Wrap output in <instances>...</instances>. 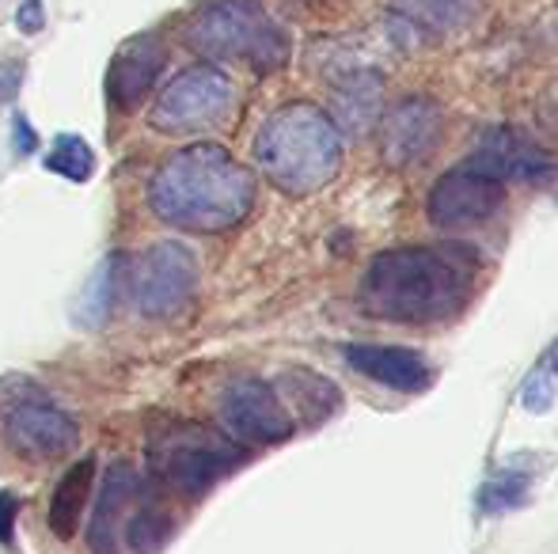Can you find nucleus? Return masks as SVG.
Returning <instances> with one entry per match:
<instances>
[{
    "mask_svg": "<svg viewBox=\"0 0 558 554\" xmlns=\"http://www.w3.org/2000/svg\"><path fill=\"white\" fill-rule=\"evenodd\" d=\"M0 436L23 459H61L76 448L81 426L38 384L4 377L0 380Z\"/></svg>",
    "mask_w": 558,
    "mask_h": 554,
    "instance_id": "obj_6",
    "label": "nucleus"
},
{
    "mask_svg": "<svg viewBox=\"0 0 558 554\" xmlns=\"http://www.w3.org/2000/svg\"><path fill=\"white\" fill-rule=\"evenodd\" d=\"M12 130H15V148H20V156L35 152V145H38V134H35V130L27 126V119H20V114H15Z\"/></svg>",
    "mask_w": 558,
    "mask_h": 554,
    "instance_id": "obj_27",
    "label": "nucleus"
},
{
    "mask_svg": "<svg viewBox=\"0 0 558 554\" xmlns=\"http://www.w3.org/2000/svg\"><path fill=\"white\" fill-rule=\"evenodd\" d=\"M441 126L445 114L434 99H403L396 103L388 114H384V160L391 168H411V163H422L441 140Z\"/></svg>",
    "mask_w": 558,
    "mask_h": 554,
    "instance_id": "obj_11",
    "label": "nucleus"
},
{
    "mask_svg": "<svg viewBox=\"0 0 558 554\" xmlns=\"http://www.w3.org/2000/svg\"><path fill=\"white\" fill-rule=\"evenodd\" d=\"M15 517H20V497L0 494V543L15 540Z\"/></svg>",
    "mask_w": 558,
    "mask_h": 554,
    "instance_id": "obj_25",
    "label": "nucleus"
},
{
    "mask_svg": "<svg viewBox=\"0 0 558 554\" xmlns=\"http://www.w3.org/2000/svg\"><path fill=\"white\" fill-rule=\"evenodd\" d=\"M141 494L137 471H133L125 459L107 467L104 487L96 497V517H92V547L99 554H114L118 540H122V525H125V509L133 505V497Z\"/></svg>",
    "mask_w": 558,
    "mask_h": 554,
    "instance_id": "obj_15",
    "label": "nucleus"
},
{
    "mask_svg": "<svg viewBox=\"0 0 558 554\" xmlns=\"http://www.w3.org/2000/svg\"><path fill=\"white\" fill-rule=\"evenodd\" d=\"M186 42L214 61H243L255 73L286 65L289 38L255 0H209L186 27Z\"/></svg>",
    "mask_w": 558,
    "mask_h": 554,
    "instance_id": "obj_4",
    "label": "nucleus"
},
{
    "mask_svg": "<svg viewBox=\"0 0 558 554\" xmlns=\"http://www.w3.org/2000/svg\"><path fill=\"white\" fill-rule=\"evenodd\" d=\"M217 415L232 441L243 444H281L293 436V415L281 403L278 387L258 377H235L217 399Z\"/></svg>",
    "mask_w": 558,
    "mask_h": 554,
    "instance_id": "obj_9",
    "label": "nucleus"
},
{
    "mask_svg": "<svg viewBox=\"0 0 558 554\" xmlns=\"http://www.w3.org/2000/svg\"><path fill=\"white\" fill-rule=\"evenodd\" d=\"M20 81H23V61H8V69L0 65V99H12Z\"/></svg>",
    "mask_w": 558,
    "mask_h": 554,
    "instance_id": "obj_26",
    "label": "nucleus"
},
{
    "mask_svg": "<svg viewBox=\"0 0 558 554\" xmlns=\"http://www.w3.org/2000/svg\"><path fill=\"white\" fill-rule=\"evenodd\" d=\"M15 27H20L23 35H38V30L46 27V8H43V0H23L20 12H15Z\"/></svg>",
    "mask_w": 558,
    "mask_h": 554,
    "instance_id": "obj_24",
    "label": "nucleus"
},
{
    "mask_svg": "<svg viewBox=\"0 0 558 554\" xmlns=\"http://www.w3.org/2000/svg\"><path fill=\"white\" fill-rule=\"evenodd\" d=\"M125 274H130V259H122V255H111V259L99 262L88 288L76 300V319L84 327H104L114 316L118 300L125 296Z\"/></svg>",
    "mask_w": 558,
    "mask_h": 554,
    "instance_id": "obj_17",
    "label": "nucleus"
},
{
    "mask_svg": "<svg viewBox=\"0 0 558 554\" xmlns=\"http://www.w3.org/2000/svg\"><path fill=\"white\" fill-rule=\"evenodd\" d=\"M125 285L133 293L141 316L148 319H168L191 304L194 288H198V262L194 251L175 239H160V244L145 247L137 259L130 262Z\"/></svg>",
    "mask_w": 558,
    "mask_h": 554,
    "instance_id": "obj_8",
    "label": "nucleus"
},
{
    "mask_svg": "<svg viewBox=\"0 0 558 554\" xmlns=\"http://www.w3.org/2000/svg\"><path fill=\"white\" fill-rule=\"evenodd\" d=\"M235 107V84L228 81L221 69L214 65H194L183 69L168 88L156 96L153 103V130L168 137L183 134H202V130H214L232 114Z\"/></svg>",
    "mask_w": 558,
    "mask_h": 554,
    "instance_id": "obj_7",
    "label": "nucleus"
},
{
    "mask_svg": "<svg viewBox=\"0 0 558 554\" xmlns=\"http://www.w3.org/2000/svg\"><path fill=\"white\" fill-rule=\"evenodd\" d=\"M335 111H338V122L353 134L368 126L380 111V76L376 73H357L353 81H345L335 96Z\"/></svg>",
    "mask_w": 558,
    "mask_h": 554,
    "instance_id": "obj_19",
    "label": "nucleus"
},
{
    "mask_svg": "<svg viewBox=\"0 0 558 554\" xmlns=\"http://www.w3.org/2000/svg\"><path fill=\"white\" fill-rule=\"evenodd\" d=\"M558 399V346L547 349L544 357L536 361V369L529 372L521 387V407L529 415H547Z\"/></svg>",
    "mask_w": 558,
    "mask_h": 554,
    "instance_id": "obj_21",
    "label": "nucleus"
},
{
    "mask_svg": "<svg viewBox=\"0 0 558 554\" xmlns=\"http://www.w3.org/2000/svg\"><path fill=\"white\" fill-rule=\"evenodd\" d=\"M399 12L407 15V23L429 30V35H445L460 23L463 0H399Z\"/></svg>",
    "mask_w": 558,
    "mask_h": 554,
    "instance_id": "obj_22",
    "label": "nucleus"
},
{
    "mask_svg": "<svg viewBox=\"0 0 558 554\" xmlns=\"http://www.w3.org/2000/svg\"><path fill=\"white\" fill-rule=\"evenodd\" d=\"M171 535H175V517L156 502L137 505L122 525V540L133 554H160Z\"/></svg>",
    "mask_w": 558,
    "mask_h": 554,
    "instance_id": "obj_18",
    "label": "nucleus"
},
{
    "mask_svg": "<svg viewBox=\"0 0 558 554\" xmlns=\"http://www.w3.org/2000/svg\"><path fill=\"white\" fill-rule=\"evenodd\" d=\"M148 459L153 471L171 490L186 497H202L228 471L243 464V448L232 436H221L194 421H168L148 436Z\"/></svg>",
    "mask_w": 558,
    "mask_h": 554,
    "instance_id": "obj_5",
    "label": "nucleus"
},
{
    "mask_svg": "<svg viewBox=\"0 0 558 554\" xmlns=\"http://www.w3.org/2000/svg\"><path fill=\"white\" fill-rule=\"evenodd\" d=\"M501 206H506V183L468 163V168H452L437 178L426 213L441 232H463L486 224Z\"/></svg>",
    "mask_w": 558,
    "mask_h": 554,
    "instance_id": "obj_10",
    "label": "nucleus"
},
{
    "mask_svg": "<svg viewBox=\"0 0 558 554\" xmlns=\"http://www.w3.org/2000/svg\"><path fill=\"white\" fill-rule=\"evenodd\" d=\"M168 50L156 35H137L125 46H118L111 69H107V103L114 111H133L148 99L163 73Z\"/></svg>",
    "mask_w": 558,
    "mask_h": 554,
    "instance_id": "obj_12",
    "label": "nucleus"
},
{
    "mask_svg": "<svg viewBox=\"0 0 558 554\" xmlns=\"http://www.w3.org/2000/svg\"><path fill=\"white\" fill-rule=\"evenodd\" d=\"M148 206L183 232H228L255 206V175L225 145L198 140L156 168Z\"/></svg>",
    "mask_w": 558,
    "mask_h": 554,
    "instance_id": "obj_1",
    "label": "nucleus"
},
{
    "mask_svg": "<svg viewBox=\"0 0 558 554\" xmlns=\"http://www.w3.org/2000/svg\"><path fill=\"white\" fill-rule=\"evenodd\" d=\"M524 494H529V479H524V475H517V471L498 475V479H490L483 490H478V509L483 513L517 509V505L524 502Z\"/></svg>",
    "mask_w": 558,
    "mask_h": 554,
    "instance_id": "obj_23",
    "label": "nucleus"
},
{
    "mask_svg": "<svg viewBox=\"0 0 558 554\" xmlns=\"http://www.w3.org/2000/svg\"><path fill=\"white\" fill-rule=\"evenodd\" d=\"M255 163L278 190L308 198L342 168V130L316 103H286L258 130Z\"/></svg>",
    "mask_w": 558,
    "mask_h": 554,
    "instance_id": "obj_3",
    "label": "nucleus"
},
{
    "mask_svg": "<svg viewBox=\"0 0 558 554\" xmlns=\"http://www.w3.org/2000/svg\"><path fill=\"white\" fill-rule=\"evenodd\" d=\"M92 490H96V459H76L73 467H65V475L58 479L50 497V532L58 540H73L81 528L84 513H88Z\"/></svg>",
    "mask_w": 558,
    "mask_h": 554,
    "instance_id": "obj_16",
    "label": "nucleus"
},
{
    "mask_svg": "<svg viewBox=\"0 0 558 554\" xmlns=\"http://www.w3.org/2000/svg\"><path fill=\"white\" fill-rule=\"evenodd\" d=\"M342 354L361 377H368L373 384L391 387V392L411 395V392H426L434 384L429 361L407 346H373V342H365V346H345Z\"/></svg>",
    "mask_w": 558,
    "mask_h": 554,
    "instance_id": "obj_13",
    "label": "nucleus"
},
{
    "mask_svg": "<svg viewBox=\"0 0 558 554\" xmlns=\"http://www.w3.org/2000/svg\"><path fill=\"white\" fill-rule=\"evenodd\" d=\"M475 274V255L463 247H396L365 270L361 304L388 323H437L471 300Z\"/></svg>",
    "mask_w": 558,
    "mask_h": 554,
    "instance_id": "obj_2",
    "label": "nucleus"
},
{
    "mask_svg": "<svg viewBox=\"0 0 558 554\" xmlns=\"http://www.w3.org/2000/svg\"><path fill=\"white\" fill-rule=\"evenodd\" d=\"M475 168H483L486 175L494 178H521V183H532V178H547L551 175V156L521 134V130H490L483 140H478L475 156H471Z\"/></svg>",
    "mask_w": 558,
    "mask_h": 554,
    "instance_id": "obj_14",
    "label": "nucleus"
},
{
    "mask_svg": "<svg viewBox=\"0 0 558 554\" xmlns=\"http://www.w3.org/2000/svg\"><path fill=\"white\" fill-rule=\"evenodd\" d=\"M46 168H50L53 175H65L69 183H88L92 171H96V152H92V145L84 137L61 134L53 140L50 156H46Z\"/></svg>",
    "mask_w": 558,
    "mask_h": 554,
    "instance_id": "obj_20",
    "label": "nucleus"
}]
</instances>
